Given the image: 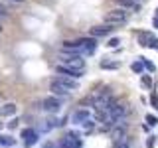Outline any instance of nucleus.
Masks as SVG:
<instances>
[{
  "label": "nucleus",
  "instance_id": "obj_26",
  "mask_svg": "<svg viewBox=\"0 0 158 148\" xmlns=\"http://www.w3.org/2000/svg\"><path fill=\"white\" fill-rule=\"evenodd\" d=\"M156 12H158V10H156Z\"/></svg>",
  "mask_w": 158,
  "mask_h": 148
},
{
  "label": "nucleus",
  "instance_id": "obj_9",
  "mask_svg": "<svg viewBox=\"0 0 158 148\" xmlns=\"http://www.w3.org/2000/svg\"><path fill=\"white\" fill-rule=\"evenodd\" d=\"M53 81H57V83H61L63 87H67L69 91H75V89L79 87V83H77V79H71V77H65V75H57V77H53Z\"/></svg>",
  "mask_w": 158,
  "mask_h": 148
},
{
  "label": "nucleus",
  "instance_id": "obj_21",
  "mask_svg": "<svg viewBox=\"0 0 158 148\" xmlns=\"http://www.w3.org/2000/svg\"><path fill=\"white\" fill-rule=\"evenodd\" d=\"M4 16H6V8L0 4V18H4Z\"/></svg>",
  "mask_w": 158,
  "mask_h": 148
},
{
  "label": "nucleus",
  "instance_id": "obj_7",
  "mask_svg": "<svg viewBox=\"0 0 158 148\" xmlns=\"http://www.w3.org/2000/svg\"><path fill=\"white\" fill-rule=\"evenodd\" d=\"M138 43H140L142 47H156L158 49V39L152 36V34H146V32H142L140 36H138Z\"/></svg>",
  "mask_w": 158,
  "mask_h": 148
},
{
  "label": "nucleus",
  "instance_id": "obj_13",
  "mask_svg": "<svg viewBox=\"0 0 158 148\" xmlns=\"http://www.w3.org/2000/svg\"><path fill=\"white\" fill-rule=\"evenodd\" d=\"M16 144V138L10 134H0V148H12Z\"/></svg>",
  "mask_w": 158,
  "mask_h": 148
},
{
  "label": "nucleus",
  "instance_id": "obj_6",
  "mask_svg": "<svg viewBox=\"0 0 158 148\" xmlns=\"http://www.w3.org/2000/svg\"><path fill=\"white\" fill-rule=\"evenodd\" d=\"M61 148H81V138H79L75 132H69L61 140Z\"/></svg>",
  "mask_w": 158,
  "mask_h": 148
},
{
  "label": "nucleus",
  "instance_id": "obj_19",
  "mask_svg": "<svg viewBox=\"0 0 158 148\" xmlns=\"http://www.w3.org/2000/svg\"><path fill=\"white\" fill-rule=\"evenodd\" d=\"M140 61H142V65H144V67H146L150 73H154V65H152L150 61H146V59H140Z\"/></svg>",
  "mask_w": 158,
  "mask_h": 148
},
{
  "label": "nucleus",
  "instance_id": "obj_10",
  "mask_svg": "<svg viewBox=\"0 0 158 148\" xmlns=\"http://www.w3.org/2000/svg\"><path fill=\"white\" fill-rule=\"evenodd\" d=\"M22 138H24V144H26V146H34L38 142V132L32 130V128H24V130H22Z\"/></svg>",
  "mask_w": 158,
  "mask_h": 148
},
{
  "label": "nucleus",
  "instance_id": "obj_3",
  "mask_svg": "<svg viewBox=\"0 0 158 148\" xmlns=\"http://www.w3.org/2000/svg\"><path fill=\"white\" fill-rule=\"evenodd\" d=\"M61 61H63V65H67V67L85 71V59H81V56H65V57H61Z\"/></svg>",
  "mask_w": 158,
  "mask_h": 148
},
{
  "label": "nucleus",
  "instance_id": "obj_4",
  "mask_svg": "<svg viewBox=\"0 0 158 148\" xmlns=\"http://www.w3.org/2000/svg\"><path fill=\"white\" fill-rule=\"evenodd\" d=\"M56 73L57 75H65V77H71V79H79L83 75V71L81 69H73V67H67V65H57L56 67Z\"/></svg>",
  "mask_w": 158,
  "mask_h": 148
},
{
  "label": "nucleus",
  "instance_id": "obj_20",
  "mask_svg": "<svg viewBox=\"0 0 158 148\" xmlns=\"http://www.w3.org/2000/svg\"><path fill=\"white\" fill-rule=\"evenodd\" d=\"M107 46H109V47H117V46H118V39H117V38H113L111 42L107 43Z\"/></svg>",
  "mask_w": 158,
  "mask_h": 148
},
{
  "label": "nucleus",
  "instance_id": "obj_16",
  "mask_svg": "<svg viewBox=\"0 0 158 148\" xmlns=\"http://www.w3.org/2000/svg\"><path fill=\"white\" fill-rule=\"evenodd\" d=\"M146 122H148V126H156L158 125V118L154 115H146Z\"/></svg>",
  "mask_w": 158,
  "mask_h": 148
},
{
  "label": "nucleus",
  "instance_id": "obj_11",
  "mask_svg": "<svg viewBox=\"0 0 158 148\" xmlns=\"http://www.w3.org/2000/svg\"><path fill=\"white\" fill-rule=\"evenodd\" d=\"M49 91H52L53 93V95H57V97H67L69 95V93H71V91H69V89L67 87H63L61 85V83H57V81H53V79H52V83H49Z\"/></svg>",
  "mask_w": 158,
  "mask_h": 148
},
{
  "label": "nucleus",
  "instance_id": "obj_1",
  "mask_svg": "<svg viewBox=\"0 0 158 148\" xmlns=\"http://www.w3.org/2000/svg\"><path fill=\"white\" fill-rule=\"evenodd\" d=\"M128 20V12L125 8H113L105 14V22L109 26H121V24H127Z\"/></svg>",
  "mask_w": 158,
  "mask_h": 148
},
{
  "label": "nucleus",
  "instance_id": "obj_27",
  "mask_svg": "<svg viewBox=\"0 0 158 148\" xmlns=\"http://www.w3.org/2000/svg\"><path fill=\"white\" fill-rule=\"evenodd\" d=\"M0 30H2V28H0Z\"/></svg>",
  "mask_w": 158,
  "mask_h": 148
},
{
  "label": "nucleus",
  "instance_id": "obj_2",
  "mask_svg": "<svg viewBox=\"0 0 158 148\" xmlns=\"http://www.w3.org/2000/svg\"><path fill=\"white\" fill-rule=\"evenodd\" d=\"M89 121H91V111H89V109H77V111L71 115V122H73V125L83 126Z\"/></svg>",
  "mask_w": 158,
  "mask_h": 148
},
{
  "label": "nucleus",
  "instance_id": "obj_17",
  "mask_svg": "<svg viewBox=\"0 0 158 148\" xmlns=\"http://www.w3.org/2000/svg\"><path fill=\"white\" fill-rule=\"evenodd\" d=\"M142 67H144L142 61H135V63H132V71H135V73H142Z\"/></svg>",
  "mask_w": 158,
  "mask_h": 148
},
{
  "label": "nucleus",
  "instance_id": "obj_12",
  "mask_svg": "<svg viewBox=\"0 0 158 148\" xmlns=\"http://www.w3.org/2000/svg\"><path fill=\"white\" fill-rule=\"evenodd\" d=\"M118 8H125V10H138V0H115Z\"/></svg>",
  "mask_w": 158,
  "mask_h": 148
},
{
  "label": "nucleus",
  "instance_id": "obj_15",
  "mask_svg": "<svg viewBox=\"0 0 158 148\" xmlns=\"http://www.w3.org/2000/svg\"><path fill=\"white\" fill-rule=\"evenodd\" d=\"M101 67L103 69H118V63L117 61H101Z\"/></svg>",
  "mask_w": 158,
  "mask_h": 148
},
{
  "label": "nucleus",
  "instance_id": "obj_18",
  "mask_svg": "<svg viewBox=\"0 0 158 148\" xmlns=\"http://www.w3.org/2000/svg\"><path fill=\"white\" fill-rule=\"evenodd\" d=\"M140 81H142V85H144V87H152V79L148 77V75H142Z\"/></svg>",
  "mask_w": 158,
  "mask_h": 148
},
{
  "label": "nucleus",
  "instance_id": "obj_8",
  "mask_svg": "<svg viewBox=\"0 0 158 148\" xmlns=\"http://www.w3.org/2000/svg\"><path fill=\"white\" fill-rule=\"evenodd\" d=\"M111 32H113V26H109V24H103V26H93L91 30H89L91 38H103V36H109Z\"/></svg>",
  "mask_w": 158,
  "mask_h": 148
},
{
  "label": "nucleus",
  "instance_id": "obj_23",
  "mask_svg": "<svg viewBox=\"0 0 158 148\" xmlns=\"http://www.w3.org/2000/svg\"><path fill=\"white\" fill-rule=\"evenodd\" d=\"M148 148H154V138H150V140H148Z\"/></svg>",
  "mask_w": 158,
  "mask_h": 148
},
{
  "label": "nucleus",
  "instance_id": "obj_22",
  "mask_svg": "<svg viewBox=\"0 0 158 148\" xmlns=\"http://www.w3.org/2000/svg\"><path fill=\"white\" fill-rule=\"evenodd\" d=\"M16 125H18V121H12V122H8V128H16Z\"/></svg>",
  "mask_w": 158,
  "mask_h": 148
},
{
  "label": "nucleus",
  "instance_id": "obj_24",
  "mask_svg": "<svg viewBox=\"0 0 158 148\" xmlns=\"http://www.w3.org/2000/svg\"><path fill=\"white\" fill-rule=\"evenodd\" d=\"M14 2H24V0H14Z\"/></svg>",
  "mask_w": 158,
  "mask_h": 148
},
{
  "label": "nucleus",
  "instance_id": "obj_14",
  "mask_svg": "<svg viewBox=\"0 0 158 148\" xmlns=\"http://www.w3.org/2000/svg\"><path fill=\"white\" fill-rule=\"evenodd\" d=\"M16 113V105L14 103H8V105H4L2 109H0V117H10Z\"/></svg>",
  "mask_w": 158,
  "mask_h": 148
},
{
  "label": "nucleus",
  "instance_id": "obj_25",
  "mask_svg": "<svg viewBox=\"0 0 158 148\" xmlns=\"http://www.w3.org/2000/svg\"><path fill=\"white\" fill-rule=\"evenodd\" d=\"M48 148H52V146H48Z\"/></svg>",
  "mask_w": 158,
  "mask_h": 148
},
{
  "label": "nucleus",
  "instance_id": "obj_5",
  "mask_svg": "<svg viewBox=\"0 0 158 148\" xmlns=\"http://www.w3.org/2000/svg\"><path fill=\"white\" fill-rule=\"evenodd\" d=\"M42 105H44V111L46 113H57L61 109V101L57 97H48V99H44Z\"/></svg>",
  "mask_w": 158,
  "mask_h": 148
}]
</instances>
